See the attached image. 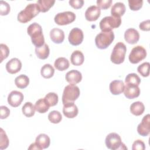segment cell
I'll use <instances>...</instances> for the list:
<instances>
[{"instance_id": "ba28073f", "label": "cell", "mask_w": 150, "mask_h": 150, "mask_svg": "<svg viewBox=\"0 0 150 150\" xmlns=\"http://www.w3.org/2000/svg\"><path fill=\"white\" fill-rule=\"evenodd\" d=\"M146 57V51L142 46H137L133 47L129 54L128 59L132 64L138 63Z\"/></svg>"}, {"instance_id": "f546056e", "label": "cell", "mask_w": 150, "mask_h": 150, "mask_svg": "<svg viewBox=\"0 0 150 150\" xmlns=\"http://www.w3.org/2000/svg\"><path fill=\"white\" fill-rule=\"evenodd\" d=\"M35 105L30 102H26L22 107V111L26 117H31L34 115L35 112Z\"/></svg>"}, {"instance_id": "8fae6325", "label": "cell", "mask_w": 150, "mask_h": 150, "mask_svg": "<svg viewBox=\"0 0 150 150\" xmlns=\"http://www.w3.org/2000/svg\"><path fill=\"white\" fill-rule=\"evenodd\" d=\"M138 133L142 136L146 137L150 132V115L149 114L145 115L141 123H139L137 127Z\"/></svg>"}, {"instance_id": "e575fe53", "label": "cell", "mask_w": 150, "mask_h": 150, "mask_svg": "<svg viewBox=\"0 0 150 150\" xmlns=\"http://www.w3.org/2000/svg\"><path fill=\"white\" fill-rule=\"evenodd\" d=\"M149 63L144 62L137 67L138 72L143 77H148L149 75Z\"/></svg>"}, {"instance_id": "3957f363", "label": "cell", "mask_w": 150, "mask_h": 150, "mask_svg": "<svg viewBox=\"0 0 150 150\" xmlns=\"http://www.w3.org/2000/svg\"><path fill=\"white\" fill-rule=\"evenodd\" d=\"M114 39V34L112 31L101 32L96 36L95 43L98 49H105L111 44Z\"/></svg>"}, {"instance_id": "52a82bcc", "label": "cell", "mask_w": 150, "mask_h": 150, "mask_svg": "<svg viewBox=\"0 0 150 150\" xmlns=\"http://www.w3.org/2000/svg\"><path fill=\"white\" fill-rule=\"evenodd\" d=\"M121 23V18H115L112 16H105L100 22V28L101 32L112 31V29L118 28Z\"/></svg>"}, {"instance_id": "7a4b0ae2", "label": "cell", "mask_w": 150, "mask_h": 150, "mask_svg": "<svg viewBox=\"0 0 150 150\" xmlns=\"http://www.w3.org/2000/svg\"><path fill=\"white\" fill-rule=\"evenodd\" d=\"M40 12L38 5L35 3L28 4L25 8L21 11L18 15V21L23 23L30 21Z\"/></svg>"}, {"instance_id": "9c48e42d", "label": "cell", "mask_w": 150, "mask_h": 150, "mask_svg": "<svg viewBox=\"0 0 150 150\" xmlns=\"http://www.w3.org/2000/svg\"><path fill=\"white\" fill-rule=\"evenodd\" d=\"M75 19L76 15L74 12L71 11L58 13L55 15L54 18L55 23L60 26L69 25L74 22Z\"/></svg>"}, {"instance_id": "d4e9b609", "label": "cell", "mask_w": 150, "mask_h": 150, "mask_svg": "<svg viewBox=\"0 0 150 150\" xmlns=\"http://www.w3.org/2000/svg\"><path fill=\"white\" fill-rule=\"evenodd\" d=\"M145 110V106L141 101H135L130 105L131 112L136 116L141 115L143 114Z\"/></svg>"}, {"instance_id": "836d02e7", "label": "cell", "mask_w": 150, "mask_h": 150, "mask_svg": "<svg viewBox=\"0 0 150 150\" xmlns=\"http://www.w3.org/2000/svg\"><path fill=\"white\" fill-rule=\"evenodd\" d=\"M48 120L52 123L58 124L62 120V116L60 112L56 110L52 111L48 114Z\"/></svg>"}, {"instance_id": "4fadbf2b", "label": "cell", "mask_w": 150, "mask_h": 150, "mask_svg": "<svg viewBox=\"0 0 150 150\" xmlns=\"http://www.w3.org/2000/svg\"><path fill=\"white\" fill-rule=\"evenodd\" d=\"M78 112V108L74 102L67 103L63 104V113L66 117L68 118H73L77 115Z\"/></svg>"}, {"instance_id": "30bf717a", "label": "cell", "mask_w": 150, "mask_h": 150, "mask_svg": "<svg viewBox=\"0 0 150 150\" xmlns=\"http://www.w3.org/2000/svg\"><path fill=\"white\" fill-rule=\"evenodd\" d=\"M84 39L83 32L81 29L78 28L72 29L69 35L68 39L69 43L73 46H78L80 45Z\"/></svg>"}, {"instance_id": "e0dca14e", "label": "cell", "mask_w": 150, "mask_h": 150, "mask_svg": "<svg viewBox=\"0 0 150 150\" xmlns=\"http://www.w3.org/2000/svg\"><path fill=\"white\" fill-rule=\"evenodd\" d=\"M124 39L129 44H135L139 39V32L134 28H129L124 33Z\"/></svg>"}, {"instance_id": "277c9868", "label": "cell", "mask_w": 150, "mask_h": 150, "mask_svg": "<svg viewBox=\"0 0 150 150\" xmlns=\"http://www.w3.org/2000/svg\"><path fill=\"white\" fill-rule=\"evenodd\" d=\"M127 52V47L124 43L119 42L114 46L110 57L111 61L116 64L124 62Z\"/></svg>"}, {"instance_id": "d590c367", "label": "cell", "mask_w": 150, "mask_h": 150, "mask_svg": "<svg viewBox=\"0 0 150 150\" xmlns=\"http://www.w3.org/2000/svg\"><path fill=\"white\" fill-rule=\"evenodd\" d=\"M0 149H6L9 145L8 138L2 128L0 129Z\"/></svg>"}, {"instance_id": "f35d334b", "label": "cell", "mask_w": 150, "mask_h": 150, "mask_svg": "<svg viewBox=\"0 0 150 150\" xmlns=\"http://www.w3.org/2000/svg\"><path fill=\"white\" fill-rule=\"evenodd\" d=\"M0 48H1V60H0V62H2V61L6 59L9 54V49L8 48V47L4 44V43H1L0 45Z\"/></svg>"}, {"instance_id": "6da1fadb", "label": "cell", "mask_w": 150, "mask_h": 150, "mask_svg": "<svg viewBox=\"0 0 150 150\" xmlns=\"http://www.w3.org/2000/svg\"><path fill=\"white\" fill-rule=\"evenodd\" d=\"M27 33L30 36L32 42L36 47H40L45 44L42 28L38 23L34 22L30 24L28 27Z\"/></svg>"}, {"instance_id": "ab89813d", "label": "cell", "mask_w": 150, "mask_h": 150, "mask_svg": "<svg viewBox=\"0 0 150 150\" xmlns=\"http://www.w3.org/2000/svg\"><path fill=\"white\" fill-rule=\"evenodd\" d=\"M97 4L98 7L102 9H107L109 8L112 4L111 0H97Z\"/></svg>"}, {"instance_id": "5bb4252c", "label": "cell", "mask_w": 150, "mask_h": 150, "mask_svg": "<svg viewBox=\"0 0 150 150\" xmlns=\"http://www.w3.org/2000/svg\"><path fill=\"white\" fill-rule=\"evenodd\" d=\"M101 9L96 5H92L87 8L85 12V18L87 21L92 22L96 21L100 17Z\"/></svg>"}, {"instance_id": "cb8c5ba5", "label": "cell", "mask_w": 150, "mask_h": 150, "mask_svg": "<svg viewBox=\"0 0 150 150\" xmlns=\"http://www.w3.org/2000/svg\"><path fill=\"white\" fill-rule=\"evenodd\" d=\"M35 53L40 59H46L48 57L50 53V49L47 44H44L42 46L35 47Z\"/></svg>"}, {"instance_id": "ffe728a7", "label": "cell", "mask_w": 150, "mask_h": 150, "mask_svg": "<svg viewBox=\"0 0 150 150\" xmlns=\"http://www.w3.org/2000/svg\"><path fill=\"white\" fill-rule=\"evenodd\" d=\"M50 38L53 42L59 44L62 43L64 39V33L63 30L55 28L50 30Z\"/></svg>"}, {"instance_id": "8d00e7d4", "label": "cell", "mask_w": 150, "mask_h": 150, "mask_svg": "<svg viewBox=\"0 0 150 150\" xmlns=\"http://www.w3.org/2000/svg\"><path fill=\"white\" fill-rule=\"evenodd\" d=\"M129 7L132 11H138L140 9L143 5L142 0H129Z\"/></svg>"}, {"instance_id": "5b68a950", "label": "cell", "mask_w": 150, "mask_h": 150, "mask_svg": "<svg viewBox=\"0 0 150 150\" xmlns=\"http://www.w3.org/2000/svg\"><path fill=\"white\" fill-rule=\"evenodd\" d=\"M80 91L79 87L75 84H69L66 86L63 90L62 95V103L63 104L74 102L80 96Z\"/></svg>"}, {"instance_id": "1f68e13d", "label": "cell", "mask_w": 150, "mask_h": 150, "mask_svg": "<svg viewBox=\"0 0 150 150\" xmlns=\"http://www.w3.org/2000/svg\"><path fill=\"white\" fill-rule=\"evenodd\" d=\"M45 99L50 107H53L56 105L57 104L58 100H59L57 94L53 92H50L47 93L45 96Z\"/></svg>"}, {"instance_id": "ac0fdd59", "label": "cell", "mask_w": 150, "mask_h": 150, "mask_svg": "<svg viewBox=\"0 0 150 150\" xmlns=\"http://www.w3.org/2000/svg\"><path fill=\"white\" fill-rule=\"evenodd\" d=\"M37 146L38 150H42L47 148L50 144V139L49 136L45 134H40L38 135L34 142Z\"/></svg>"}, {"instance_id": "484cf974", "label": "cell", "mask_w": 150, "mask_h": 150, "mask_svg": "<svg viewBox=\"0 0 150 150\" xmlns=\"http://www.w3.org/2000/svg\"><path fill=\"white\" fill-rule=\"evenodd\" d=\"M15 84L19 88H25L29 84V79L25 74H21L15 78Z\"/></svg>"}, {"instance_id": "f1b7e54d", "label": "cell", "mask_w": 150, "mask_h": 150, "mask_svg": "<svg viewBox=\"0 0 150 150\" xmlns=\"http://www.w3.org/2000/svg\"><path fill=\"white\" fill-rule=\"evenodd\" d=\"M54 73V69L53 67L50 64H45L43 65L40 70V74L45 79H50L53 77Z\"/></svg>"}, {"instance_id": "9a60e30c", "label": "cell", "mask_w": 150, "mask_h": 150, "mask_svg": "<svg viewBox=\"0 0 150 150\" xmlns=\"http://www.w3.org/2000/svg\"><path fill=\"white\" fill-rule=\"evenodd\" d=\"M124 96L128 99H134L140 94V89L138 86L126 84L124 89Z\"/></svg>"}, {"instance_id": "603a6c76", "label": "cell", "mask_w": 150, "mask_h": 150, "mask_svg": "<svg viewBox=\"0 0 150 150\" xmlns=\"http://www.w3.org/2000/svg\"><path fill=\"white\" fill-rule=\"evenodd\" d=\"M70 61L72 64L74 66H80L84 61V56L80 50L74 51L70 56Z\"/></svg>"}, {"instance_id": "7bdbcfd3", "label": "cell", "mask_w": 150, "mask_h": 150, "mask_svg": "<svg viewBox=\"0 0 150 150\" xmlns=\"http://www.w3.org/2000/svg\"><path fill=\"white\" fill-rule=\"evenodd\" d=\"M70 5L74 9H80L84 5L83 0H70L69 2Z\"/></svg>"}, {"instance_id": "83f0119b", "label": "cell", "mask_w": 150, "mask_h": 150, "mask_svg": "<svg viewBox=\"0 0 150 150\" xmlns=\"http://www.w3.org/2000/svg\"><path fill=\"white\" fill-rule=\"evenodd\" d=\"M35 107L36 111L42 114L47 112L49 110L50 106L48 105V104L46 101L45 98H43L39 99L36 102L35 104Z\"/></svg>"}, {"instance_id": "4316f807", "label": "cell", "mask_w": 150, "mask_h": 150, "mask_svg": "<svg viewBox=\"0 0 150 150\" xmlns=\"http://www.w3.org/2000/svg\"><path fill=\"white\" fill-rule=\"evenodd\" d=\"M69 62L65 57H59L57 58L54 63V67L59 71H64L69 67Z\"/></svg>"}, {"instance_id": "ee69618b", "label": "cell", "mask_w": 150, "mask_h": 150, "mask_svg": "<svg viewBox=\"0 0 150 150\" xmlns=\"http://www.w3.org/2000/svg\"><path fill=\"white\" fill-rule=\"evenodd\" d=\"M139 28L143 31H149L150 30V21L148 19L142 21L139 23Z\"/></svg>"}, {"instance_id": "d6a6232c", "label": "cell", "mask_w": 150, "mask_h": 150, "mask_svg": "<svg viewBox=\"0 0 150 150\" xmlns=\"http://www.w3.org/2000/svg\"><path fill=\"white\" fill-rule=\"evenodd\" d=\"M125 82L126 84L139 86L141 83V79L137 74L134 73H129L127 75L125 79Z\"/></svg>"}, {"instance_id": "44dd1931", "label": "cell", "mask_w": 150, "mask_h": 150, "mask_svg": "<svg viewBox=\"0 0 150 150\" xmlns=\"http://www.w3.org/2000/svg\"><path fill=\"white\" fill-rule=\"evenodd\" d=\"M124 83L122 81L115 80L110 83L109 88L113 95H119L124 91Z\"/></svg>"}, {"instance_id": "4dcf8cb0", "label": "cell", "mask_w": 150, "mask_h": 150, "mask_svg": "<svg viewBox=\"0 0 150 150\" xmlns=\"http://www.w3.org/2000/svg\"><path fill=\"white\" fill-rule=\"evenodd\" d=\"M55 3L54 0H39L37 1L40 11L42 12H46L52 8Z\"/></svg>"}, {"instance_id": "74e56055", "label": "cell", "mask_w": 150, "mask_h": 150, "mask_svg": "<svg viewBox=\"0 0 150 150\" xmlns=\"http://www.w3.org/2000/svg\"><path fill=\"white\" fill-rule=\"evenodd\" d=\"M10 12V6L5 1H0V15L2 16L8 15Z\"/></svg>"}, {"instance_id": "2e32d148", "label": "cell", "mask_w": 150, "mask_h": 150, "mask_svg": "<svg viewBox=\"0 0 150 150\" xmlns=\"http://www.w3.org/2000/svg\"><path fill=\"white\" fill-rule=\"evenodd\" d=\"M5 67L9 73L12 74H15L21 70L22 63L18 58H12L6 63Z\"/></svg>"}, {"instance_id": "8992f818", "label": "cell", "mask_w": 150, "mask_h": 150, "mask_svg": "<svg viewBox=\"0 0 150 150\" xmlns=\"http://www.w3.org/2000/svg\"><path fill=\"white\" fill-rule=\"evenodd\" d=\"M105 143L107 148L110 149H127L125 144L121 141L120 136L115 132H111L108 134L105 138Z\"/></svg>"}, {"instance_id": "b9f144b4", "label": "cell", "mask_w": 150, "mask_h": 150, "mask_svg": "<svg viewBox=\"0 0 150 150\" xmlns=\"http://www.w3.org/2000/svg\"><path fill=\"white\" fill-rule=\"evenodd\" d=\"M0 118L5 119L9 115L10 110L5 105H1L0 107Z\"/></svg>"}, {"instance_id": "7402d4cb", "label": "cell", "mask_w": 150, "mask_h": 150, "mask_svg": "<svg viewBox=\"0 0 150 150\" xmlns=\"http://www.w3.org/2000/svg\"><path fill=\"white\" fill-rule=\"evenodd\" d=\"M125 6L121 2H118L114 4L111 9V16L115 18H121L125 12Z\"/></svg>"}, {"instance_id": "d6986e66", "label": "cell", "mask_w": 150, "mask_h": 150, "mask_svg": "<svg viewBox=\"0 0 150 150\" xmlns=\"http://www.w3.org/2000/svg\"><path fill=\"white\" fill-rule=\"evenodd\" d=\"M65 79L70 84H76L81 81L82 74L77 70H71L66 73Z\"/></svg>"}, {"instance_id": "7c38bea8", "label": "cell", "mask_w": 150, "mask_h": 150, "mask_svg": "<svg viewBox=\"0 0 150 150\" xmlns=\"http://www.w3.org/2000/svg\"><path fill=\"white\" fill-rule=\"evenodd\" d=\"M23 94L21 92L13 90L12 91L8 96V103L11 106L17 107L21 105L23 100Z\"/></svg>"}, {"instance_id": "60d3db41", "label": "cell", "mask_w": 150, "mask_h": 150, "mask_svg": "<svg viewBox=\"0 0 150 150\" xmlns=\"http://www.w3.org/2000/svg\"><path fill=\"white\" fill-rule=\"evenodd\" d=\"M145 149V145L144 142L140 139L135 140L132 144V150H144Z\"/></svg>"}]
</instances>
